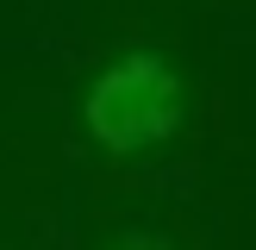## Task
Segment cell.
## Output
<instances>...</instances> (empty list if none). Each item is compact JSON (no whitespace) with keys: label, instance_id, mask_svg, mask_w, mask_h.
Returning a JSON list of instances; mask_svg holds the SVG:
<instances>
[{"label":"cell","instance_id":"obj_1","mask_svg":"<svg viewBox=\"0 0 256 250\" xmlns=\"http://www.w3.org/2000/svg\"><path fill=\"white\" fill-rule=\"evenodd\" d=\"M82 119L94 132V144L112 150V156H138L150 144H169L175 125H182V75L156 50H132V56L100 69V82L82 100Z\"/></svg>","mask_w":256,"mask_h":250},{"label":"cell","instance_id":"obj_2","mask_svg":"<svg viewBox=\"0 0 256 250\" xmlns=\"http://www.w3.org/2000/svg\"><path fill=\"white\" fill-rule=\"evenodd\" d=\"M119 250H175V244H169V238H156V232H132Z\"/></svg>","mask_w":256,"mask_h":250}]
</instances>
